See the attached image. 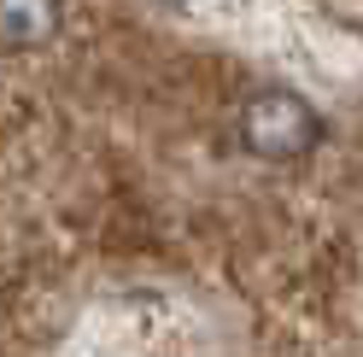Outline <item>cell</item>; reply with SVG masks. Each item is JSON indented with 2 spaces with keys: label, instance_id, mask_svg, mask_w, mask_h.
<instances>
[{
  "label": "cell",
  "instance_id": "6da1fadb",
  "mask_svg": "<svg viewBox=\"0 0 363 357\" xmlns=\"http://www.w3.org/2000/svg\"><path fill=\"white\" fill-rule=\"evenodd\" d=\"M323 135V118L287 88H269V94H252L240 106V141L258 152V159H299V152L316 147Z\"/></svg>",
  "mask_w": 363,
  "mask_h": 357
},
{
  "label": "cell",
  "instance_id": "7a4b0ae2",
  "mask_svg": "<svg viewBox=\"0 0 363 357\" xmlns=\"http://www.w3.org/2000/svg\"><path fill=\"white\" fill-rule=\"evenodd\" d=\"M59 0H0V47L24 53L59 35Z\"/></svg>",
  "mask_w": 363,
  "mask_h": 357
}]
</instances>
